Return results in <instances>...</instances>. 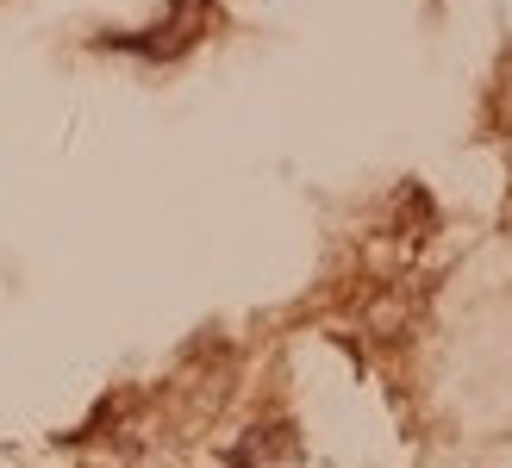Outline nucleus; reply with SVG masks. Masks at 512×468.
<instances>
[{"instance_id":"obj_1","label":"nucleus","mask_w":512,"mask_h":468,"mask_svg":"<svg viewBox=\"0 0 512 468\" xmlns=\"http://www.w3.org/2000/svg\"><path fill=\"white\" fill-rule=\"evenodd\" d=\"M175 19H188V0H175ZM175 19H169V25H175ZM194 32H200V25H182V32H175V44H169V38H107V44L138 50V57H175V50H182Z\"/></svg>"}]
</instances>
